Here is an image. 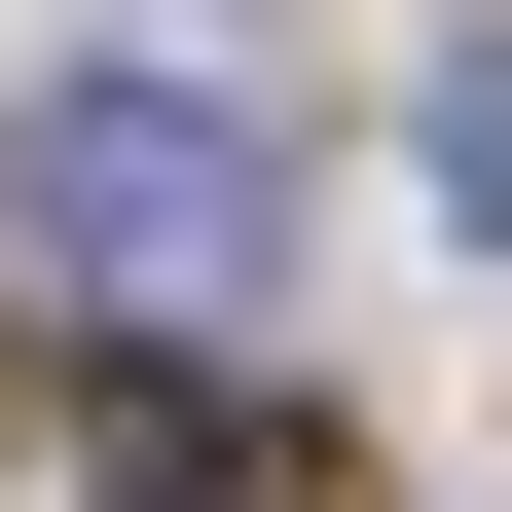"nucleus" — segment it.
<instances>
[{
	"instance_id": "1",
	"label": "nucleus",
	"mask_w": 512,
	"mask_h": 512,
	"mask_svg": "<svg viewBox=\"0 0 512 512\" xmlns=\"http://www.w3.org/2000/svg\"><path fill=\"white\" fill-rule=\"evenodd\" d=\"M256 256H293V147L220 74H37L0 110V293L37 330H220Z\"/></svg>"
},
{
	"instance_id": "2",
	"label": "nucleus",
	"mask_w": 512,
	"mask_h": 512,
	"mask_svg": "<svg viewBox=\"0 0 512 512\" xmlns=\"http://www.w3.org/2000/svg\"><path fill=\"white\" fill-rule=\"evenodd\" d=\"M439 220L512 256V37H476V74H439Z\"/></svg>"
},
{
	"instance_id": "3",
	"label": "nucleus",
	"mask_w": 512,
	"mask_h": 512,
	"mask_svg": "<svg viewBox=\"0 0 512 512\" xmlns=\"http://www.w3.org/2000/svg\"><path fill=\"white\" fill-rule=\"evenodd\" d=\"M147 512H256V476H147Z\"/></svg>"
}]
</instances>
